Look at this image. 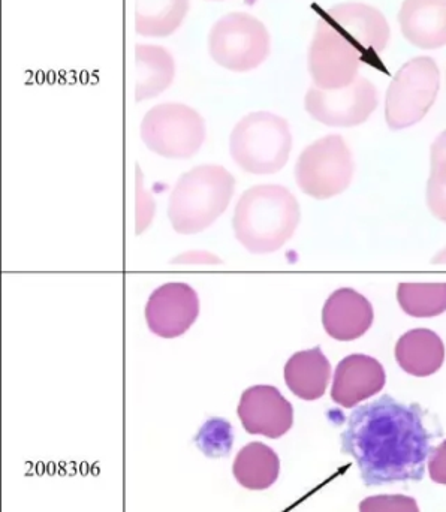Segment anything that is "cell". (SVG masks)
I'll use <instances>...</instances> for the list:
<instances>
[{
    "mask_svg": "<svg viewBox=\"0 0 446 512\" xmlns=\"http://www.w3.org/2000/svg\"><path fill=\"white\" fill-rule=\"evenodd\" d=\"M433 438L420 406L382 396L352 412L342 451L354 457L366 486L420 481Z\"/></svg>",
    "mask_w": 446,
    "mask_h": 512,
    "instance_id": "cell-1",
    "label": "cell"
},
{
    "mask_svg": "<svg viewBox=\"0 0 446 512\" xmlns=\"http://www.w3.org/2000/svg\"><path fill=\"white\" fill-rule=\"evenodd\" d=\"M300 206L294 195L279 185L247 189L235 207L232 228L250 254L279 251L300 224Z\"/></svg>",
    "mask_w": 446,
    "mask_h": 512,
    "instance_id": "cell-2",
    "label": "cell"
},
{
    "mask_svg": "<svg viewBox=\"0 0 446 512\" xmlns=\"http://www.w3.org/2000/svg\"><path fill=\"white\" fill-rule=\"evenodd\" d=\"M234 191V176L221 165H200L180 176L168 201V218L176 233H203L228 209Z\"/></svg>",
    "mask_w": 446,
    "mask_h": 512,
    "instance_id": "cell-3",
    "label": "cell"
},
{
    "mask_svg": "<svg viewBox=\"0 0 446 512\" xmlns=\"http://www.w3.org/2000/svg\"><path fill=\"white\" fill-rule=\"evenodd\" d=\"M292 149L289 123L277 114H247L232 129L229 153L235 164L249 174H274L285 167Z\"/></svg>",
    "mask_w": 446,
    "mask_h": 512,
    "instance_id": "cell-4",
    "label": "cell"
},
{
    "mask_svg": "<svg viewBox=\"0 0 446 512\" xmlns=\"http://www.w3.org/2000/svg\"><path fill=\"white\" fill-rule=\"evenodd\" d=\"M441 71L432 57H415L399 69L388 87L385 120L393 131L420 123L435 105Z\"/></svg>",
    "mask_w": 446,
    "mask_h": 512,
    "instance_id": "cell-5",
    "label": "cell"
},
{
    "mask_svg": "<svg viewBox=\"0 0 446 512\" xmlns=\"http://www.w3.org/2000/svg\"><path fill=\"white\" fill-rule=\"evenodd\" d=\"M141 140L147 149L164 158H192L206 140V122L189 105L165 102L155 105L143 117Z\"/></svg>",
    "mask_w": 446,
    "mask_h": 512,
    "instance_id": "cell-6",
    "label": "cell"
},
{
    "mask_svg": "<svg viewBox=\"0 0 446 512\" xmlns=\"http://www.w3.org/2000/svg\"><path fill=\"white\" fill-rule=\"evenodd\" d=\"M209 53L222 68L249 72L270 54V33L255 15L229 12L213 24L209 33Z\"/></svg>",
    "mask_w": 446,
    "mask_h": 512,
    "instance_id": "cell-7",
    "label": "cell"
},
{
    "mask_svg": "<svg viewBox=\"0 0 446 512\" xmlns=\"http://www.w3.org/2000/svg\"><path fill=\"white\" fill-rule=\"evenodd\" d=\"M352 176V152L340 135H328L310 144L295 165L298 188L315 200L342 194L351 185Z\"/></svg>",
    "mask_w": 446,
    "mask_h": 512,
    "instance_id": "cell-8",
    "label": "cell"
},
{
    "mask_svg": "<svg viewBox=\"0 0 446 512\" xmlns=\"http://www.w3.org/2000/svg\"><path fill=\"white\" fill-rule=\"evenodd\" d=\"M309 72L321 90L345 89L358 78L363 56L325 18L316 26L309 48Z\"/></svg>",
    "mask_w": 446,
    "mask_h": 512,
    "instance_id": "cell-9",
    "label": "cell"
},
{
    "mask_svg": "<svg viewBox=\"0 0 446 512\" xmlns=\"http://www.w3.org/2000/svg\"><path fill=\"white\" fill-rule=\"evenodd\" d=\"M378 89L367 78L358 77L345 89L310 87L304 98L307 113L322 125L352 128L363 125L378 108Z\"/></svg>",
    "mask_w": 446,
    "mask_h": 512,
    "instance_id": "cell-10",
    "label": "cell"
},
{
    "mask_svg": "<svg viewBox=\"0 0 446 512\" xmlns=\"http://www.w3.org/2000/svg\"><path fill=\"white\" fill-rule=\"evenodd\" d=\"M324 18L360 51L366 62L376 65L379 54L387 50L391 36L390 24L375 6L340 3L328 9Z\"/></svg>",
    "mask_w": 446,
    "mask_h": 512,
    "instance_id": "cell-11",
    "label": "cell"
},
{
    "mask_svg": "<svg viewBox=\"0 0 446 512\" xmlns=\"http://www.w3.org/2000/svg\"><path fill=\"white\" fill-rule=\"evenodd\" d=\"M200 316V297L188 283H165L150 295L146 321L150 331L162 339L183 336Z\"/></svg>",
    "mask_w": 446,
    "mask_h": 512,
    "instance_id": "cell-12",
    "label": "cell"
},
{
    "mask_svg": "<svg viewBox=\"0 0 446 512\" xmlns=\"http://www.w3.org/2000/svg\"><path fill=\"white\" fill-rule=\"evenodd\" d=\"M238 418L249 435L279 439L294 424V408L273 385H255L241 394Z\"/></svg>",
    "mask_w": 446,
    "mask_h": 512,
    "instance_id": "cell-13",
    "label": "cell"
},
{
    "mask_svg": "<svg viewBox=\"0 0 446 512\" xmlns=\"http://www.w3.org/2000/svg\"><path fill=\"white\" fill-rule=\"evenodd\" d=\"M387 382L384 367L369 355L352 354L337 364L331 399L343 408H354L381 393Z\"/></svg>",
    "mask_w": 446,
    "mask_h": 512,
    "instance_id": "cell-14",
    "label": "cell"
},
{
    "mask_svg": "<svg viewBox=\"0 0 446 512\" xmlns=\"http://www.w3.org/2000/svg\"><path fill=\"white\" fill-rule=\"evenodd\" d=\"M375 312L370 301L351 288H340L325 301L322 325L339 342L360 339L372 327Z\"/></svg>",
    "mask_w": 446,
    "mask_h": 512,
    "instance_id": "cell-15",
    "label": "cell"
},
{
    "mask_svg": "<svg viewBox=\"0 0 446 512\" xmlns=\"http://www.w3.org/2000/svg\"><path fill=\"white\" fill-rule=\"evenodd\" d=\"M403 36L415 47L436 50L446 45V0H405L399 12Z\"/></svg>",
    "mask_w": 446,
    "mask_h": 512,
    "instance_id": "cell-16",
    "label": "cell"
},
{
    "mask_svg": "<svg viewBox=\"0 0 446 512\" xmlns=\"http://www.w3.org/2000/svg\"><path fill=\"white\" fill-rule=\"evenodd\" d=\"M396 360L409 375L417 378L435 375L445 361V346L435 331L415 328L396 343Z\"/></svg>",
    "mask_w": 446,
    "mask_h": 512,
    "instance_id": "cell-17",
    "label": "cell"
},
{
    "mask_svg": "<svg viewBox=\"0 0 446 512\" xmlns=\"http://www.w3.org/2000/svg\"><path fill=\"white\" fill-rule=\"evenodd\" d=\"M135 101L156 98L173 84L176 60L161 45L138 44L135 47Z\"/></svg>",
    "mask_w": 446,
    "mask_h": 512,
    "instance_id": "cell-18",
    "label": "cell"
},
{
    "mask_svg": "<svg viewBox=\"0 0 446 512\" xmlns=\"http://www.w3.org/2000/svg\"><path fill=\"white\" fill-rule=\"evenodd\" d=\"M330 378V361L319 346L297 352L285 366V382L289 390L307 402L324 396Z\"/></svg>",
    "mask_w": 446,
    "mask_h": 512,
    "instance_id": "cell-19",
    "label": "cell"
},
{
    "mask_svg": "<svg viewBox=\"0 0 446 512\" xmlns=\"http://www.w3.org/2000/svg\"><path fill=\"white\" fill-rule=\"evenodd\" d=\"M232 474L244 489L256 492L270 489L279 478V456L262 442H250L238 451Z\"/></svg>",
    "mask_w": 446,
    "mask_h": 512,
    "instance_id": "cell-20",
    "label": "cell"
},
{
    "mask_svg": "<svg viewBox=\"0 0 446 512\" xmlns=\"http://www.w3.org/2000/svg\"><path fill=\"white\" fill-rule=\"evenodd\" d=\"M191 0H135V32L146 38H167L183 24Z\"/></svg>",
    "mask_w": 446,
    "mask_h": 512,
    "instance_id": "cell-21",
    "label": "cell"
},
{
    "mask_svg": "<svg viewBox=\"0 0 446 512\" xmlns=\"http://www.w3.org/2000/svg\"><path fill=\"white\" fill-rule=\"evenodd\" d=\"M397 300L414 318H435L446 312V283H400Z\"/></svg>",
    "mask_w": 446,
    "mask_h": 512,
    "instance_id": "cell-22",
    "label": "cell"
},
{
    "mask_svg": "<svg viewBox=\"0 0 446 512\" xmlns=\"http://www.w3.org/2000/svg\"><path fill=\"white\" fill-rule=\"evenodd\" d=\"M232 439L234 435H232L231 424L222 418H212L201 427L195 442L207 457L218 459V457L228 456L232 448Z\"/></svg>",
    "mask_w": 446,
    "mask_h": 512,
    "instance_id": "cell-23",
    "label": "cell"
},
{
    "mask_svg": "<svg viewBox=\"0 0 446 512\" xmlns=\"http://www.w3.org/2000/svg\"><path fill=\"white\" fill-rule=\"evenodd\" d=\"M432 173L427 183V206L439 221L446 224V155H430Z\"/></svg>",
    "mask_w": 446,
    "mask_h": 512,
    "instance_id": "cell-24",
    "label": "cell"
},
{
    "mask_svg": "<svg viewBox=\"0 0 446 512\" xmlns=\"http://www.w3.org/2000/svg\"><path fill=\"white\" fill-rule=\"evenodd\" d=\"M360 512H420V508L411 496L379 495L364 499Z\"/></svg>",
    "mask_w": 446,
    "mask_h": 512,
    "instance_id": "cell-25",
    "label": "cell"
},
{
    "mask_svg": "<svg viewBox=\"0 0 446 512\" xmlns=\"http://www.w3.org/2000/svg\"><path fill=\"white\" fill-rule=\"evenodd\" d=\"M155 215V201L144 189L143 173L137 167V234H143L150 227Z\"/></svg>",
    "mask_w": 446,
    "mask_h": 512,
    "instance_id": "cell-26",
    "label": "cell"
},
{
    "mask_svg": "<svg viewBox=\"0 0 446 512\" xmlns=\"http://www.w3.org/2000/svg\"><path fill=\"white\" fill-rule=\"evenodd\" d=\"M429 474L435 483L445 484L446 486V441L430 454Z\"/></svg>",
    "mask_w": 446,
    "mask_h": 512,
    "instance_id": "cell-27",
    "label": "cell"
},
{
    "mask_svg": "<svg viewBox=\"0 0 446 512\" xmlns=\"http://www.w3.org/2000/svg\"><path fill=\"white\" fill-rule=\"evenodd\" d=\"M173 264H222V259L210 252H186L173 259Z\"/></svg>",
    "mask_w": 446,
    "mask_h": 512,
    "instance_id": "cell-28",
    "label": "cell"
},
{
    "mask_svg": "<svg viewBox=\"0 0 446 512\" xmlns=\"http://www.w3.org/2000/svg\"><path fill=\"white\" fill-rule=\"evenodd\" d=\"M433 262H436V264H446V249L442 251L441 254H438V256L433 259Z\"/></svg>",
    "mask_w": 446,
    "mask_h": 512,
    "instance_id": "cell-29",
    "label": "cell"
}]
</instances>
